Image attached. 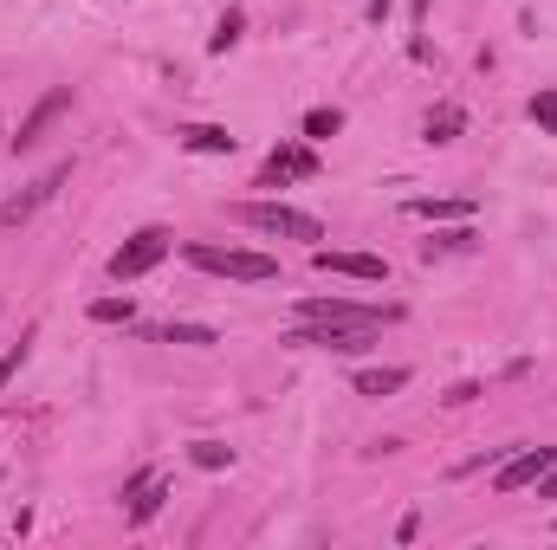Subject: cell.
<instances>
[{
	"label": "cell",
	"mask_w": 557,
	"mask_h": 550,
	"mask_svg": "<svg viewBox=\"0 0 557 550\" xmlns=\"http://www.w3.org/2000/svg\"><path fill=\"white\" fill-rule=\"evenodd\" d=\"M130 318H137L130 298H98V305H91V324H130Z\"/></svg>",
	"instance_id": "cell-18"
},
{
	"label": "cell",
	"mask_w": 557,
	"mask_h": 550,
	"mask_svg": "<svg viewBox=\"0 0 557 550\" xmlns=\"http://www.w3.org/2000/svg\"><path fill=\"white\" fill-rule=\"evenodd\" d=\"M195 466H208V473H221V466H234V447H221V440H195Z\"/></svg>",
	"instance_id": "cell-19"
},
{
	"label": "cell",
	"mask_w": 557,
	"mask_h": 550,
	"mask_svg": "<svg viewBox=\"0 0 557 550\" xmlns=\"http://www.w3.org/2000/svg\"><path fill=\"white\" fill-rule=\"evenodd\" d=\"M480 233L473 227H454V233H434V240H421V259H434V253H460V246H473Z\"/></svg>",
	"instance_id": "cell-17"
},
{
	"label": "cell",
	"mask_w": 557,
	"mask_h": 550,
	"mask_svg": "<svg viewBox=\"0 0 557 550\" xmlns=\"http://www.w3.org/2000/svg\"><path fill=\"white\" fill-rule=\"evenodd\" d=\"M162 343H195L201 350V343H221V337H214L208 324H162Z\"/></svg>",
	"instance_id": "cell-20"
},
{
	"label": "cell",
	"mask_w": 557,
	"mask_h": 550,
	"mask_svg": "<svg viewBox=\"0 0 557 550\" xmlns=\"http://www.w3.org/2000/svg\"><path fill=\"white\" fill-rule=\"evenodd\" d=\"M337 130H344V110H331V104L305 110V143H331Z\"/></svg>",
	"instance_id": "cell-14"
},
{
	"label": "cell",
	"mask_w": 557,
	"mask_h": 550,
	"mask_svg": "<svg viewBox=\"0 0 557 550\" xmlns=\"http://www.w3.org/2000/svg\"><path fill=\"white\" fill-rule=\"evenodd\" d=\"M538 499H557V460L545 466V479H538Z\"/></svg>",
	"instance_id": "cell-26"
},
{
	"label": "cell",
	"mask_w": 557,
	"mask_h": 550,
	"mask_svg": "<svg viewBox=\"0 0 557 550\" xmlns=\"http://www.w3.org/2000/svg\"><path fill=\"white\" fill-rule=\"evenodd\" d=\"M551 460H557V447H525V453H512V460H499L493 492H499V499H512V492H532L538 479H545Z\"/></svg>",
	"instance_id": "cell-6"
},
{
	"label": "cell",
	"mask_w": 557,
	"mask_h": 550,
	"mask_svg": "<svg viewBox=\"0 0 557 550\" xmlns=\"http://www.w3.org/2000/svg\"><path fill=\"white\" fill-rule=\"evenodd\" d=\"M298 175H318V156H311L305 143H279L273 156H266L260 188H285V182H298Z\"/></svg>",
	"instance_id": "cell-10"
},
{
	"label": "cell",
	"mask_w": 557,
	"mask_h": 550,
	"mask_svg": "<svg viewBox=\"0 0 557 550\" xmlns=\"http://www.w3.org/2000/svg\"><path fill=\"white\" fill-rule=\"evenodd\" d=\"M311 266L337 272V279H363V285L389 279V259H376V253H331V246H311Z\"/></svg>",
	"instance_id": "cell-8"
},
{
	"label": "cell",
	"mask_w": 557,
	"mask_h": 550,
	"mask_svg": "<svg viewBox=\"0 0 557 550\" xmlns=\"http://www.w3.org/2000/svg\"><path fill=\"white\" fill-rule=\"evenodd\" d=\"M298 318H318V324H396L402 305H357V298H305Z\"/></svg>",
	"instance_id": "cell-5"
},
{
	"label": "cell",
	"mask_w": 557,
	"mask_h": 550,
	"mask_svg": "<svg viewBox=\"0 0 557 550\" xmlns=\"http://www.w3.org/2000/svg\"><path fill=\"white\" fill-rule=\"evenodd\" d=\"M551 531H557V525H551Z\"/></svg>",
	"instance_id": "cell-27"
},
{
	"label": "cell",
	"mask_w": 557,
	"mask_h": 550,
	"mask_svg": "<svg viewBox=\"0 0 557 550\" xmlns=\"http://www.w3.org/2000/svg\"><path fill=\"white\" fill-rule=\"evenodd\" d=\"M421 130H428V143H454V136L467 130V110H460V104H434Z\"/></svg>",
	"instance_id": "cell-12"
},
{
	"label": "cell",
	"mask_w": 557,
	"mask_h": 550,
	"mask_svg": "<svg viewBox=\"0 0 557 550\" xmlns=\"http://www.w3.org/2000/svg\"><path fill=\"white\" fill-rule=\"evenodd\" d=\"M473 395H480V382H454V389H447V395H441V402H447V408H467V402H473Z\"/></svg>",
	"instance_id": "cell-24"
},
{
	"label": "cell",
	"mask_w": 557,
	"mask_h": 550,
	"mask_svg": "<svg viewBox=\"0 0 557 550\" xmlns=\"http://www.w3.org/2000/svg\"><path fill=\"white\" fill-rule=\"evenodd\" d=\"M396 389H409V369H402V363H389V369H357V395H396Z\"/></svg>",
	"instance_id": "cell-13"
},
{
	"label": "cell",
	"mask_w": 557,
	"mask_h": 550,
	"mask_svg": "<svg viewBox=\"0 0 557 550\" xmlns=\"http://www.w3.org/2000/svg\"><path fill=\"white\" fill-rule=\"evenodd\" d=\"M169 246H175V233H169V227H143V233H130V240L117 246L104 272H111L117 285H130V279H143V272H156L162 259H169Z\"/></svg>",
	"instance_id": "cell-4"
},
{
	"label": "cell",
	"mask_w": 557,
	"mask_h": 550,
	"mask_svg": "<svg viewBox=\"0 0 557 550\" xmlns=\"http://www.w3.org/2000/svg\"><path fill=\"white\" fill-rule=\"evenodd\" d=\"M188 266L214 272V279H234V285H266L279 279V259L253 253V246H188Z\"/></svg>",
	"instance_id": "cell-1"
},
{
	"label": "cell",
	"mask_w": 557,
	"mask_h": 550,
	"mask_svg": "<svg viewBox=\"0 0 557 550\" xmlns=\"http://www.w3.org/2000/svg\"><path fill=\"white\" fill-rule=\"evenodd\" d=\"M65 110H72V85H52L46 98H39V104H33V110H26V117H20V130H13V149H33L39 136H46L52 123L65 117Z\"/></svg>",
	"instance_id": "cell-9"
},
{
	"label": "cell",
	"mask_w": 557,
	"mask_h": 550,
	"mask_svg": "<svg viewBox=\"0 0 557 550\" xmlns=\"http://www.w3.org/2000/svg\"><path fill=\"white\" fill-rule=\"evenodd\" d=\"M182 136V149H195V156H234V136L221 130V123H188V130H175Z\"/></svg>",
	"instance_id": "cell-11"
},
{
	"label": "cell",
	"mask_w": 557,
	"mask_h": 550,
	"mask_svg": "<svg viewBox=\"0 0 557 550\" xmlns=\"http://www.w3.org/2000/svg\"><path fill=\"white\" fill-rule=\"evenodd\" d=\"M240 26H247V20H240V13H234V7H227V13H221V26H214V39H208V52H234V39H240Z\"/></svg>",
	"instance_id": "cell-21"
},
{
	"label": "cell",
	"mask_w": 557,
	"mask_h": 550,
	"mask_svg": "<svg viewBox=\"0 0 557 550\" xmlns=\"http://www.w3.org/2000/svg\"><path fill=\"white\" fill-rule=\"evenodd\" d=\"M65 175H72V162H59V169H46L39 182H26L20 195H13L7 208H0V227H26V220H33V214L46 208V201L59 195V188H65Z\"/></svg>",
	"instance_id": "cell-7"
},
{
	"label": "cell",
	"mask_w": 557,
	"mask_h": 550,
	"mask_svg": "<svg viewBox=\"0 0 557 550\" xmlns=\"http://www.w3.org/2000/svg\"><path fill=\"white\" fill-rule=\"evenodd\" d=\"M20 363H26V343H13V350L0 356V389H7V382H13V369H20Z\"/></svg>",
	"instance_id": "cell-23"
},
{
	"label": "cell",
	"mask_w": 557,
	"mask_h": 550,
	"mask_svg": "<svg viewBox=\"0 0 557 550\" xmlns=\"http://www.w3.org/2000/svg\"><path fill=\"white\" fill-rule=\"evenodd\" d=\"M162 499H169V486H162V479H149V486L137 492V505H130V525H149V518L162 512Z\"/></svg>",
	"instance_id": "cell-16"
},
{
	"label": "cell",
	"mask_w": 557,
	"mask_h": 550,
	"mask_svg": "<svg viewBox=\"0 0 557 550\" xmlns=\"http://www.w3.org/2000/svg\"><path fill=\"white\" fill-rule=\"evenodd\" d=\"M415 538H421V518L409 512V518H402V525H396V544H415Z\"/></svg>",
	"instance_id": "cell-25"
},
{
	"label": "cell",
	"mask_w": 557,
	"mask_h": 550,
	"mask_svg": "<svg viewBox=\"0 0 557 550\" xmlns=\"http://www.w3.org/2000/svg\"><path fill=\"white\" fill-rule=\"evenodd\" d=\"M285 343H292V350H337V356H363V350H376V324H318V318H305L298 330H285Z\"/></svg>",
	"instance_id": "cell-3"
},
{
	"label": "cell",
	"mask_w": 557,
	"mask_h": 550,
	"mask_svg": "<svg viewBox=\"0 0 557 550\" xmlns=\"http://www.w3.org/2000/svg\"><path fill=\"white\" fill-rule=\"evenodd\" d=\"M234 220H247L253 233H279V240H305V246L324 240V220L305 208H285V201H240Z\"/></svg>",
	"instance_id": "cell-2"
},
{
	"label": "cell",
	"mask_w": 557,
	"mask_h": 550,
	"mask_svg": "<svg viewBox=\"0 0 557 550\" xmlns=\"http://www.w3.org/2000/svg\"><path fill=\"white\" fill-rule=\"evenodd\" d=\"M532 123L545 136H557V91H538V98H532Z\"/></svg>",
	"instance_id": "cell-22"
},
{
	"label": "cell",
	"mask_w": 557,
	"mask_h": 550,
	"mask_svg": "<svg viewBox=\"0 0 557 550\" xmlns=\"http://www.w3.org/2000/svg\"><path fill=\"white\" fill-rule=\"evenodd\" d=\"M409 214H421V220H473V201H409Z\"/></svg>",
	"instance_id": "cell-15"
}]
</instances>
